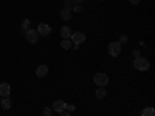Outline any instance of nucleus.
Here are the masks:
<instances>
[{"mask_svg":"<svg viewBox=\"0 0 155 116\" xmlns=\"http://www.w3.org/2000/svg\"><path fill=\"white\" fill-rule=\"evenodd\" d=\"M61 47L64 50H70L71 48V40H70V39H64V40L61 42Z\"/></svg>","mask_w":155,"mask_h":116,"instance_id":"nucleus-16","label":"nucleus"},{"mask_svg":"<svg viewBox=\"0 0 155 116\" xmlns=\"http://www.w3.org/2000/svg\"><path fill=\"white\" fill-rule=\"evenodd\" d=\"M98 2H102V0H98Z\"/></svg>","mask_w":155,"mask_h":116,"instance_id":"nucleus-26","label":"nucleus"},{"mask_svg":"<svg viewBox=\"0 0 155 116\" xmlns=\"http://www.w3.org/2000/svg\"><path fill=\"white\" fill-rule=\"evenodd\" d=\"M73 12H82V5H74L73 6Z\"/></svg>","mask_w":155,"mask_h":116,"instance_id":"nucleus-18","label":"nucleus"},{"mask_svg":"<svg viewBox=\"0 0 155 116\" xmlns=\"http://www.w3.org/2000/svg\"><path fill=\"white\" fill-rule=\"evenodd\" d=\"M39 37H41V36H39V34H37V31H36V30H33V28H30V30L25 31V39H27V40H28L30 44H37Z\"/></svg>","mask_w":155,"mask_h":116,"instance_id":"nucleus-4","label":"nucleus"},{"mask_svg":"<svg viewBox=\"0 0 155 116\" xmlns=\"http://www.w3.org/2000/svg\"><path fill=\"white\" fill-rule=\"evenodd\" d=\"M121 44L120 42H110L109 44V54L112 56V57H118L120 54H121Z\"/></svg>","mask_w":155,"mask_h":116,"instance_id":"nucleus-3","label":"nucleus"},{"mask_svg":"<svg viewBox=\"0 0 155 116\" xmlns=\"http://www.w3.org/2000/svg\"><path fill=\"white\" fill-rule=\"evenodd\" d=\"M30 27H31V22H30V19H23V20H22V31L25 33L27 30H30Z\"/></svg>","mask_w":155,"mask_h":116,"instance_id":"nucleus-15","label":"nucleus"},{"mask_svg":"<svg viewBox=\"0 0 155 116\" xmlns=\"http://www.w3.org/2000/svg\"><path fill=\"white\" fill-rule=\"evenodd\" d=\"M134 57H140V51H138V50L134 51Z\"/></svg>","mask_w":155,"mask_h":116,"instance_id":"nucleus-23","label":"nucleus"},{"mask_svg":"<svg viewBox=\"0 0 155 116\" xmlns=\"http://www.w3.org/2000/svg\"><path fill=\"white\" fill-rule=\"evenodd\" d=\"M141 116H155V110H153V107H146L143 111H141Z\"/></svg>","mask_w":155,"mask_h":116,"instance_id":"nucleus-14","label":"nucleus"},{"mask_svg":"<svg viewBox=\"0 0 155 116\" xmlns=\"http://www.w3.org/2000/svg\"><path fill=\"white\" fill-rule=\"evenodd\" d=\"M47 73H48V67H47V65H39V67H37V70H36L37 77H45V76H47Z\"/></svg>","mask_w":155,"mask_h":116,"instance_id":"nucleus-9","label":"nucleus"},{"mask_svg":"<svg viewBox=\"0 0 155 116\" xmlns=\"http://www.w3.org/2000/svg\"><path fill=\"white\" fill-rule=\"evenodd\" d=\"M95 96H96L98 99H104V98L107 96V92H106V87H99V88L96 90V93H95Z\"/></svg>","mask_w":155,"mask_h":116,"instance_id":"nucleus-12","label":"nucleus"},{"mask_svg":"<svg viewBox=\"0 0 155 116\" xmlns=\"http://www.w3.org/2000/svg\"><path fill=\"white\" fill-rule=\"evenodd\" d=\"M134 67L138 70V71H147L149 68H150V62H149V59H146V57H137L135 59V62H134Z\"/></svg>","mask_w":155,"mask_h":116,"instance_id":"nucleus-1","label":"nucleus"},{"mask_svg":"<svg viewBox=\"0 0 155 116\" xmlns=\"http://www.w3.org/2000/svg\"><path fill=\"white\" fill-rule=\"evenodd\" d=\"M51 113H53V110H51V108H48V107L44 108V114L45 116H51Z\"/></svg>","mask_w":155,"mask_h":116,"instance_id":"nucleus-19","label":"nucleus"},{"mask_svg":"<svg viewBox=\"0 0 155 116\" xmlns=\"http://www.w3.org/2000/svg\"><path fill=\"white\" fill-rule=\"evenodd\" d=\"M82 2H84V0H71L73 5H82Z\"/></svg>","mask_w":155,"mask_h":116,"instance_id":"nucleus-22","label":"nucleus"},{"mask_svg":"<svg viewBox=\"0 0 155 116\" xmlns=\"http://www.w3.org/2000/svg\"><path fill=\"white\" fill-rule=\"evenodd\" d=\"M129 2H130L132 5H138V3H140V0H129Z\"/></svg>","mask_w":155,"mask_h":116,"instance_id":"nucleus-24","label":"nucleus"},{"mask_svg":"<svg viewBox=\"0 0 155 116\" xmlns=\"http://www.w3.org/2000/svg\"><path fill=\"white\" fill-rule=\"evenodd\" d=\"M65 105H67V102L65 101H62V99H58V101H54L53 102V108L54 111H58V113H62L64 110H65Z\"/></svg>","mask_w":155,"mask_h":116,"instance_id":"nucleus-8","label":"nucleus"},{"mask_svg":"<svg viewBox=\"0 0 155 116\" xmlns=\"http://www.w3.org/2000/svg\"><path fill=\"white\" fill-rule=\"evenodd\" d=\"M59 16H61V19H62V20H70V19H71V11L64 8V9H61V11H59Z\"/></svg>","mask_w":155,"mask_h":116,"instance_id":"nucleus-10","label":"nucleus"},{"mask_svg":"<svg viewBox=\"0 0 155 116\" xmlns=\"http://www.w3.org/2000/svg\"><path fill=\"white\" fill-rule=\"evenodd\" d=\"M61 36H62V39H70L71 37V28L70 27H62L61 28Z\"/></svg>","mask_w":155,"mask_h":116,"instance_id":"nucleus-11","label":"nucleus"},{"mask_svg":"<svg viewBox=\"0 0 155 116\" xmlns=\"http://www.w3.org/2000/svg\"><path fill=\"white\" fill-rule=\"evenodd\" d=\"M93 82L96 85H99V87H106L109 84V76L106 73H96L93 76Z\"/></svg>","mask_w":155,"mask_h":116,"instance_id":"nucleus-2","label":"nucleus"},{"mask_svg":"<svg viewBox=\"0 0 155 116\" xmlns=\"http://www.w3.org/2000/svg\"><path fill=\"white\" fill-rule=\"evenodd\" d=\"M37 34L39 36H44V37H48L50 34H51V27H50V25H47V23H39V27H37Z\"/></svg>","mask_w":155,"mask_h":116,"instance_id":"nucleus-6","label":"nucleus"},{"mask_svg":"<svg viewBox=\"0 0 155 116\" xmlns=\"http://www.w3.org/2000/svg\"><path fill=\"white\" fill-rule=\"evenodd\" d=\"M0 105H2L3 110H9V108H11V99H9V98H2V101H0Z\"/></svg>","mask_w":155,"mask_h":116,"instance_id":"nucleus-13","label":"nucleus"},{"mask_svg":"<svg viewBox=\"0 0 155 116\" xmlns=\"http://www.w3.org/2000/svg\"><path fill=\"white\" fill-rule=\"evenodd\" d=\"M71 5H73L71 0H65V9H70L71 11Z\"/></svg>","mask_w":155,"mask_h":116,"instance_id":"nucleus-20","label":"nucleus"},{"mask_svg":"<svg viewBox=\"0 0 155 116\" xmlns=\"http://www.w3.org/2000/svg\"><path fill=\"white\" fill-rule=\"evenodd\" d=\"M70 40L73 45H81L82 42H85V34L81 33V31H78V33H71V37H70Z\"/></svg>","mask_w":155,"mask_h":116,"instance_id":"nucleus-5","label":"nucleus"},{"mask_svg":"<svg viewBox=\"0 0 155 116\" xmlns=\"http://www.w3.org/2000/svg\"><path fill=\"white\" fill-rule=\"evenodd\" d=\"M65 110H67L68 113H73V111H76V107H74L73 104H67V105H65Z\"/></svg>","mask_w":155,"mask_h":116,"instance_id":"nucleus-17","label":"nucleus"},{"mask_svg":"<svg viewBox=\"0 0 155 116\" xmlns=\"http://www.w3.org/2000/svg\"><path fill=\"white\" fill-rule=\"evenodd\" d=\"M127 40H129V39H127V36H124V34L120 37V44H126Z\"/></svg>","mask_w":155,"mask_h":116,"instance_id":"nucleus-21","label":"nucleus"},{"mask_svg":"<svg viewBox=\"0 0 155 116\" xmlns=\"http://www.w3.org/2000/svg\"><path fill=\"white\" fill-rule=\"evenodd\" d=\"M61 116H70V113H68V111H65V110H64V111L61 113Z\"/></svg>","mask_w":155,"mask_h":116,"instance_id":"nucleus-25","label":"nucleus"},{"mask_svg":"<svg viewBox=\"0 0 155 116\" xmlns=\"http://www.w3.org/2000/svg\"><path fill=\"white\" fill-rule=\"evenodd\" d=\"M11 95V85L8 82L0 84V98H9Z\"/></svg>","mask_w":155,"mask_h":116,"instance_id":"nucleus-7","label":"nucleus"},{"mask_svg":"<svg viewBox=\"0 0 155 116\" xmlns=\"http://www.w3.org/2000/svg\"><path fill=\"white\" fill-rule=\"evenodd\" d=\"M0 101H2V98H0Z\"/></svg>","mask_w":155,"mask_h":116,"instance_id":"nucleus-27","label":"nucleus"}]
</instances>
